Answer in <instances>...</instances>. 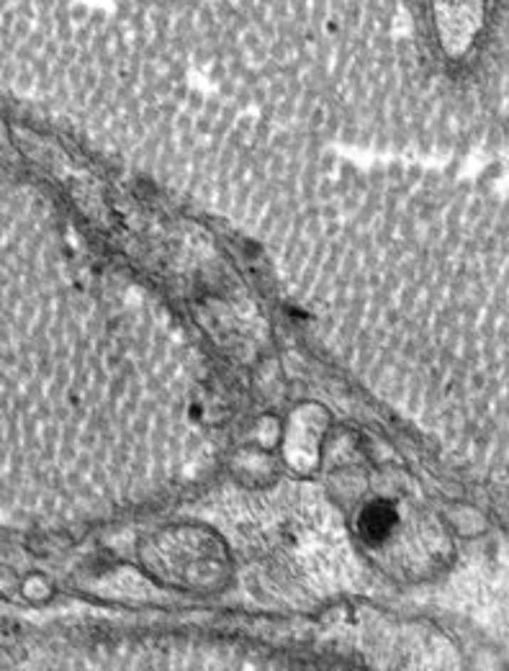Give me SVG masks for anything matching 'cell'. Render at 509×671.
Returning a JSON list of instances; mask_svg holds the SVG:
<instances>
[{
    "label": "cell",
    "mask_w": 509,
    "mask_h": 671,
    "mask_svg": "<svg viewBox=\"0 0 509 671\" xmlns=\"http://www.w3.org/2000/svg\"><path fill=\"white\" fill-rule=\"evenodd\" d=\"M481 19L483 0H435L437 36L450 57H461L468 49Z\"/></svg>",
    "instance_id": "6da1fadb"
}]
</instances>
